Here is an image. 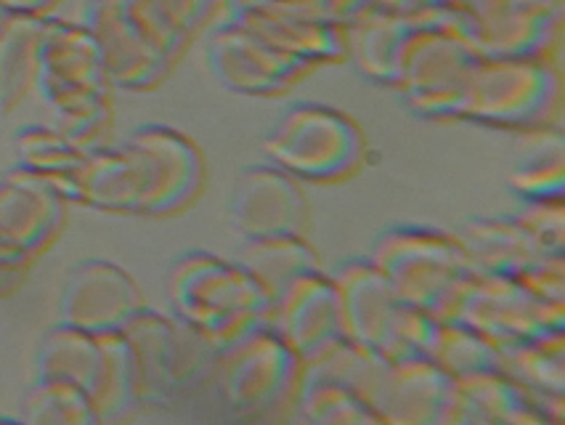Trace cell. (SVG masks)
I'll return each mask as SVG.
<instances>
[{
    "label": "cell",
    "mask_w": 565,
    "mask_h": 425,
    "mask_svg": "<svg viewBox=\"0 0 565 425\" xmlns=\"http://www.w3.org/2000/svg\"><path fill=\"white\" fill-rule=\"evenodd\" d=\"M550 423L542 407L502 370L455 378L449 425H539Z\"/></svg>",
    "instance_id": "cell-23"
},
{
    "label": "cell",
    "mask_w": 565,
    "mask_h": 425,
    "mask_svg": "<svg viewBox=\"0 0 565 425\" xmlns=\"http://www.w3.org/2000/svg\"><path fill=\"white\" fill-rule=\"evenodd\" d=\"M255 3H260V0H223V14H221V19H226L228 14H234V11L247 9V6H255Z\"/></svg>",
    "instance_id": "cell-41"
},
{
    "label": "cell",
    "mask_w": 565,
    "mask_h": 425,
    "mask_svg": "<svg viewBox=\"0 0 565 425\" xmlns=\"http://www.w3.org/2000/svg\"><path fill=\"white\" fill-rule=\"evenodd\" d=\"M478 59L462 3L436 6L412 17L393 91L417 120L459 123L462 85Z\"/></svg>",
    "instance_id": "cell-1"
},
{
    "label": "cell",
    "mask_w": 565,
    "mask_h": 425,
    "mask_svg": "<svg viewBox=\"0 0 565 425\" xmlns=\"http://www.w3.org/2000/svg\"><path fill=\"white\" fill-rule=\"evenodd\" d=\"M104 336L77 330L70 325H51L35 351V378H62L81 385L94 402L104 375Z\"/></svg>",
    "instance_id": "cell-27"
},
{
    "label": "cell",
    "mask_w": 565,
    "mask_h": 425,
    "mask_svg": "<svg viewBox=\"0 0 565 425\" xmlns=\"http://www.w3.org/2000/svg\"><path fill=\"white\" fill-rule=\"evenodd\" d=\"M205 62L221 88L271 99L292 88L311 67L281 54L234 19H218L205 41Z\"/></svg>",
    "instance_id": "cell-10"
},
{
    "label": "cell",
    "mask_w": 565,
    "mask_h": 425,
    "mask_svg": "<svg viewBox=\"0 0 565 425\" xmlns=\"http://www.w3.org/2000/svg\"><path fill=\"white\" fill-rule=\"evenodd\" d=\"M32 258L0 245V298H9L28 277Z\"/></svg>",
    "instance_id": "cell-38"
},
{
    "label": "cell",
    "mask_w": 565,
    "mask_h": 425,
    "mask_svg": "<svg viewBox=\"0 0 565 425\" xmlns=\"http://www.w3.org/2000/svg\"><path fill=\"white\" fill-rule=\"evenodd\" d=\"M17 166L45 176L67 202H75V170L81 168L85 149L64 139L54 126H24L14 134Z\"/></svg>",
    "instance_id": "cell-29"
},
{
    "label": "cell",
    "mask_w": 565,
    "mask_h": 425,
    "mask_svg": "<svg viewBox=\"0 0 565 425\" xmlns=\"http://www.w3.org/2000/svg\"><path fill=\"white\" fill-rule=\"evenodd\" d=\"M173 22L194 41V35L223 14V0H160Z\"/></svg>",
    "instance_id": "cell-36"
},
{
    "label": "cell",
    "mask_w": 565,
    "mask_h": 425,
    "mask_svg": "<svg viewBox=\"0 0 565 425\" xmlns=\"http://www.w3.org/2000/svg\"><path fill=\"white\" fill-rule=\"evenodd\" d=\"M168 309L175 319L192 327L215 349L268 322L271 296L236 261L200 251H183L170 261L166 272Z\"/></svg>",
    "instance_id": "cell-2"
},
{
    "label": "cell",
    "mask_w": 565,
    "mask_h": 425,
    "mask_svg": "<svg viewBox=\"0 0 565 425\" xmlns=\"http://www.w3.org/2000/svg\"><path fill=\"white\" fill-rule=\"evenodd\" d=\"M271 166L308 184H338L366 160V136L351 115L321 102H295L260 141Z\"/></svg>",
    "instance_id": "cell-6"
},
{
    "label": "cell",
    "mask_w": 565,
    "mask_h": 425,
    "mask_svg": "<svg viewBox=\"0 0 565 425\" xmlns=\"http://www.w3.org/2000/svg\"><path fill=\"white\" fill-rule=\"evenodd\" d=\"M85 30L94 38L109 85L147 91L166 81L173 59L157 45L128 9V0H90Z\"/></svg>",
    "instance_id": "cell-12"
},
{
    "label": "cell",
    "mask_w": 565,
    "mask_h": 425,
    "mask_svg": "<svg viewBox=\"0 0 565 425\" xmlns=\"http://www.w3.org/2000/svg\"><path fill=\"white\" fill-rule=\"evenodd\" d=\"M67 205L45 176L14 166L0 179V245L35 258L62 232Z\"/></svg>",
    "instance_id": "cell-18"
},
{
    "label": "cell",
    "mask_w": 565,
    "mask_h": 425,
    "mask_svg": "<svg viewBox=\"0 0 565 425\" xmlns=\"http://www.w3.org/2000/svg\"><path fill=\"white\" fill-rule=\"evenodd\" d=\"M430 359L451 378H465L481 370H499V351L489 338L457 319H441Z\"/></svg>",
    "instance_id": "cell-33"
},
{
    "label": "cell",
    "mask_w": 565,
    "mask_h": 425,
    "mask_svg": "<svg viewBox=\"0 0 565 425\" xmlns=\"http://www.w3.org/2000/svg\"><path fill=\"white\" fill-rule=\"evenodd\" d=\"M451 319L494 346H510L565 332V304L536 296L518 277L476 272Z\"/></svg>",
    "instance_id": "cell-8"
},
{
    "label": "cell",
    "mask_w": 565,
    "mask_h": 425,
    "mask_svg": "<svg viewBox=\"0 0 565 425\" xmlns=\"http://www.w3.org/2000/svg\"><path fill=\"white\" fill-rule=\"evenodd\" d=\"M215 383L242 421H290L303 362L268 322L249 327L215 351Z\"/></svg>",
    "instance_id": "cell-5"
},
{
    "label": "cell",
    "mask_w": 565,
    "mask_h": 425,
    "mask_svg": "<svg viewBox=\"0 0 565 425\" xmlns=\"http://www.w3.org/2000/svg\"><path fill=\"white\" fill-rule=\"evenodd\" d=\"M292 3L300 6L311 17L324 19L330 24H340V28L351 22L353 17H359L361 11L372 9V0H292Z\"/></svg>",
    "instance_id": "cell-37"
},
{
    "label": "cell",
    "mask_w": 565,
    "mask_h": 425,
    "mask_svg": "<svg viewBox=\"0 0 565 425\" xmlns=\"http://www.w3.org/2000/svg\"><path fill=\"white\" fill-rule=\"evenodd\" d=\"M499 370L512 378L542 407L550 423L565 412V332L521 343L497 346Z\"/></svg>",
    "instance_id": "cell-25"
},
{
    "label": "cell",
    "mask_w": 565,
    "mask_h": 425,
    "mask_svg": "<svg viewBox=\"0 0 565 425\" xmlns=\"http://www.w3.org/2000/svg\"><path fill=\"white\" fill-rule=\"evenodd\" d=\"M226 219L239 240L308 232L303 181L271 162H249L236 173Z\"/></svg>",
    "instance_id": "cell-11"
},
{
    "label": "cell",
    "mask_w": 565,
    "mask_h": 425,
    "mask_svg": "<svg viewBox=\"0 0 565 425\" xmlns=\"http://www.w3.org/2000/svg\"><path fill=\"white\" fill-rule=\"evenodd\" d=\"M109 123H111L109 94L83 96V99L67 102L54 109V128L70 144L85 149V152L98 147L96 141L102 139V134H107Z\"/></svg>",
    "instance_id": "cell-34"
},
{
    "label": "cell",
    "mask_w": 565,
    "mask_h": 425,
    "mask_svg": "<svg viewBox=\"0 0 565 425\" xmlns=\"http://www.w3.org/2000/svg\"><path fill=\"white\" fill-rule=\"evenodd\" d=\"M444 3H451V0H372V9L391 11V14H401V17H414Z\"/></svg>",
    "instance_id": "cell-39"
},
{
    "label": "cell",
    "mask_w": 565,
    "mask_h": 425,
    "mask_svg": "<svg viewBox=\"0 0 565 425\" xmlns=\"http://www.w3.org/2000/svg\"><path fill=\"white\" fill-rule=\"evenodd\" d=\"M457 240L462 242L470 264L476 272L504 274V277H523L547 258L534 234L525 229L515 213L472 215L457 229Z\"/></svg>",
    "instance_id": "cell-22"
},
{
    "label": "cell",
    "mask_w": 565,
    "mask_h": 425,
    "mask_svg": "<svg viewBox=\"0 0 565 425\" xmlns=\"http://www.w3.org/2000/svg\"><path fill=\"white\" fill-rule=\"evenodd\" d=\"M152 162V194H149V219H166L186 211L205 187V157L200 147L181 130L147 123L130 130Z\"/></svg>",
    "instance_id": "cell-21"
},
{
    "label": "cell",
    "mask_w": 565,
    "mask_h": 425,
    "mask_svg": "<svg viewBox=\"0 0 565 425\" xmlns=\"http://www.w3.org/2000/svg\"><path fill=\"white\" fill-rule=\"evenodd\" d=\"M0 421H3V417H0Z\"/></svg>",
    "instance_id": "cell-42"
},
{
    "label": "cell",
    "mask_w": 565,
    "mask_h": 425,
    "mask_svg": "<svg viewBox=\"0 0 565 425\" xmlns=\"http://www.w3.org/2000/svg\"><path fill=\"white\" fill-rule=\"evenodd\" d=\"M134 362L141 404H168L181 385L200 375L202 362L215 357V346L173 314L141 306L122 327Z\"/></svg>",
    "instance_id": "cell-7"
},
{
    "label": "cell",
    "mask_w": 565,
    "mask_h": 425,
    "mask_svg": "<svg viewBox=\"0 0 565 425\" xmlns=\"http://www.w3.org/2000/svg\"><path fill=\"white\" fill-rule=\"evenodd\" d=\"M534 139L531 149L515 162L508 187L515 200L565 198V141L563 128L525 134Z\"/></svg>",
    "instance_id": "cell-30"
},
{
    "label": "cell",
    "mask_w": 565,
    "mask_h": 425,
    "mask_svg": "<svg viewBox=\"0 0 565 425\" xmlns=\"http://www.w3.org/2000/svg\"><path fill=\"white\" fill-rule=\"evenodd\" d=\"M35 88L51 109L83 99V96L109 94L98 49L90 32L75 24L45 22L38 54Z\"/></svg>",
    "instance_id": "cell-19"
},
{
    "label": "cell",
    "mask_w": 565,
    "mask_h": 425,
    "mask_svg": "<svg viewBox=\"0 0 565 425\" xmlns=\"http://www.w3.org/2000/svg\"><path fill=\"white\" fill-rule=\"evenodd\" d=\"M236 264L245 269L271 300L287 285L308 272L324 269L317 247L306 234H271V237H245L236 245Z\"/></svg>",
    "instance_id": "cell-26"
},
{
    "label": "cell",
    "mask_w": 565,
    "mask_h": 425,
    "mask_svg": "<svg viewBox=\"0 0 565 425\" xmlns=\"http://www.w3.org/2000/svg\"><path fill=\"white\" fill-rule=\"evenodd\" d=\"M17 421L30 425H96L98 415L81 385L62 378H35L24 391L22 415Z\"/></svg>",
    "instance_id": "cell-32"
},
{
    "label": "cell",
    "mask_w": 565,
    "mask_h": 425,
    "mask_svg": "<svg viewBox=\"0 0 565 425\" xmlns=\"http://www.w3.org/2000/svg\"><path fill=\"white\" fill-rule=\"evenodd\" d=\"M481 56H539L563 62L565 0H459Z\"/></svg>",
    "instance_id": "cell-9"
},
{
    "label": "cell",
    "mask_w": 565,
    "mask_h": 425,
    "mask_svg": "<svg viewBox=\"0 0 565 425\" xmlns=\"http://www.w3.org/2000/svg\"><path fill=\"white\" fill-rule=\"evenodd\" d=\"M515 219L552 255H565V198L518 200Z\"/></svg>",
    "instance_id": "cell-35"
},
{
    "label": "cell",
    "mask_w": 565,
    "mask_h": 425,
    "mask_svg": "<svg viewBox=\"0 0 565 425\" xmlns=\"http://www.w3.org/2000/svg\"><path fill=\"white\" fill-rule=\"evenodd\" d=\"M56 0H0V9H6L9 14H22V17H38L41 11L54 6Z\"/></svg>",
    "instance_id": "cell-40"
},
{
    "label": "cell",
    "mask_w": 565,
    "mask_h": 425,
    "mask_svg": "<svg viewBox=\"0 0 565 425\" xmlns=\"http://www.w3.org/2000/svg\"><path fill=\"white\" fill-rule=\"evenodd\" d=\"M226 19H234L242 28L255 32L260 41L308 64L311 70L321 64H343L345 59L343 28L311 17L292 0H260Z\"/></svg>",
    "instance_id": "cell-20"
},
{
    "label": "cell",
    "mask_w": 565,
    "mask_h": 425,
    "mask_svg": "<svg viewBox=\"0 0 565 425\" xmlns=\"http://www.w3.org/2000/svg\"><path fill=\"white\" fill-rule=\"evenodd\" d=\"M366 258L406 306L451 319L476 274L455 232L428 224H391L374 234Z\"/></svg>",
    "instance_id": "cell-4"
},
{
    "label": "cell",
    "mask_w": 565,
    "mask_h": 425,
    "mask_svg": "<svg viewBox=\"0 0 565 425\" xmlns=\"http://www.w3.org/2000/svg\"><path fill=\"white\" fill-rule=\"evenodd\" d=\"M141 306H147L141 287L122 266L104 258H85L64 277L56 322L90 336H109L122 332Z\"/></svg>",
    "instance_id": "cell-13"
},
{
    "label": "cell",
    "mask_w": 565,
    "mask_h": 425,
    "mask_svg": "<svg viewBox=\"0 0 565 425\" xmlns=\"http://www.w3.org/2000/svg\"><path fill=\"white\" fill-rule=\"evenodd\" d=\"M290 421L308 425H380L356 391L327 378H306L295 396Z\"/></svg>",
    "instance_id": "cell-31"
},
{
    "label": "cell",
    "mask_w": 565,
    "mask_h": 425,
    "mask_svg": "<svg viewBox=\"0 0 565 425\" xmlns=\"http://www.w3.org/2000/svg\"><path fill=\"white\" fill-rule=\"evenodd\" d=\"M152 194V162L134 134L117 147H94L75 170V202L102 213L143 215Z\"/></svg>",
    "instance_id": "cell-16"
},
{
    "label": "cell",
    "mask_w": 565,
    "mask_h": 425,
    "mask_svg": "<svg viewBox=\"0 0 565 425\" xmlns=\"http://www.w3.org/2000/svg\"><path fill=\"white\" fill-rule=\"evenodd\" d=\"M327 272H330L332 283L338 287L340 319H343L345 338L364 346V349L377 351L380 357L391 362L404 300L393 293L383 272L366 255L338 261Z\"/></svg>",
    "instance_id": "cell-15"
},
{
    "label": "cell",
    "mask_w": 565,
    "mask_h": 425,
    "mask_svg": "<svg viewBox=\"0 0 565 425\" xmlns=\"http://www.w3.org/2000/svg\"><path fill=\"white\" fill-rule=\"evenodd\" d=\"M412 30V17L366 9L343 24L345 59L364 81L396 88L401 51Z\"/></svg>",
    "instance_id": "cell-24"
},
{
    "label": "cell",
    "mask_w": 565,
    "mask_h": 425,
    "mask_svg": "<svg viewBox=\"0 0 565 425\" xmlns=\"http://www.w3.org/2000/svg\"><path fill=\"white\" fill-rule=\"evenodd\" d=\"M563 64L539 56H481L462 85L459 123L539 134L563 128Z\"/></svg>",
    "instance_id": "cell-3"
},
{
    "label": "cell",
    "mask_w": 565,
    "mask_h": 425,
    "mask_svg": "<svg viewBox=\"0 0 565 425\" xmlns=\"http://www.w3.org/2000/svg\"><path fill=\"white\" fill-rule=\"evenodd\" d=\"M43 19L9 14L0 30V109L9 113L28 96L38 77Z\"/></svg>",
    "instance_id": "cell-28"
},
{
    "label": "cell",
    "mask_w": 565,
    "mask_h": 425,
    "mask_svg": "<svg viewBox=\"0 0 565 425\" xmlns=\"http://www.w3.org/2000/svg\"><path fill=\"white\" fill-rule=\"evenodd\" d=\"M268 325L303 364L324 354L334 340L345 336L338 287H334L330 272H308L287 285L274 298Z\"/></svg>",
    "instance_id": "cell-17"
},
{
    "label": "cell",
    "mask_w": 565,
    "mask_h": 425,
    "mask_svg": "<svg viewBox=\"0 0 565 425\" xmlns=\"http://www.w3.org/2000/svg\"><path fill=\"white\" fill-rule=\"evenodd\" d=\"M380 425H449L455 378L430 357L385 362L366 391Z\"/></svg>",
    "instance_id": "cell-14"
}]
</instances>
